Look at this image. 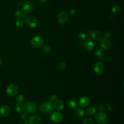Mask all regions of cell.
Here are the masks:
<instances>
[{"mask_svg": "<svg viewBox=\"0 0 124 124\" xmlns=\"http://www.w3.org/2000/svg\"><path fill=\"white\" fill-rule=\"evenodd\" d=\"M1 64H2V59L0 57V65H1Z\"/></svg>", "mask_w": 124, "mask_h": 124, "instance_id": "74e56055", "label": "cell"}, {"mask_svg": "<svg viewBox=\"0 0 124 124\" xmlns=\"http://www.w3.org/2000/svg\"><path fill=\"white\" fill-rule=\"evenodd\" d=\"M19 124H29V121L26 119H21L19 122Z\"/></svg>", "mask_w": 124, "mask_h": 124, "instance_id": "1f68e13d", "label": "cell"}, {"mask_svg": "<svg viewBox=\"0 0 124 124\" xmlns=\"http://www.w3.org/2000/svg\"><path fill=\"white\" fill-rule=\"evenodd\" d=\"M42 51H43L44 53L46 54H48L51 52V49L50 46H49L48 45H45L43 46Z\"/></svg>", "mask_w": 124, "mask_h": 124, "instance_id": "484cf974", "label": "cell"}, {"mask_svg": "<svg viewBox=\"0 0 124 124\" xmlns=\"http://www.w3.org/2000/svg\"><path fill=\"white\" fill-rule=\"evenodd\" d=\"M0 1H1V0H0Z\"/></svg>", "mask_w": 124, "mask_h": 124, "instance_id": "60d3db41", "label": "cell"}, {"mask_svg": "<svg viewBox=\"0 0 124 124\" xmlns=\"http://www.w3.org/2000/svg\"><path fill=\"white\" fill-rule=\"evenodd\" d=\"M67 106L69 108L73 109L77 108L78 102L76 100L74 99H71L67 102Z\"/></svg>", "mask_w": 124, "mask_h": 124, "instance_id": "d6986e66", "label": "cell"}, {"mask_svg": "<svg viewBox=\"0 0 124 124\" xmlns=\"http://www.w3.org/2000/svg\"><path fill=\"white\" fill-rule=\"evenodd\" d=\"M25 110L27 113H33L37 110L36 105L32 102H27L25 105Z\"/></svg>", "mask_w": 124, "mask_h": 124, "instance_id": "8992f818", "label": "cell"}, {"mask_svg": "<svg viewBox=\"0 0 124 124\" xmlns=\"http://www.w3.org/2000/svg\"><path fill=\"white\" fill-rule=\"evenodd\" d=\"M15 109L17 112L19 113L23 112V111L25 110L24 105L23 104V103L17 102L15 106Z\"/></svg>", "mask_w": 124, "mask_h": 124, "instance_id": "44dd1931", "label": "cell"}, {"mask_svg": "<svg viewBox=\"0 0 124 124\" xmlns=\"http://www.w3.org/2000/svg\"><path fill=\"white\" fill-rule=\"evenodd\" d=\"M84 113L85 112L84 110L81 108H77L75 111V114L78 118H82L84 116Z\"/></svg>", "mask_w": 124, "mask_h": 124, "instance_id": "7402d4cb", "label": "cell"}, {"mask_svg": "<svg viewBox=\"0 0 124 124\" xmlns=\"http://www.w3.org/2000/svg\"><path fill=\"white\" fill-rule=\"evenodd\" d=\"M53 108H54L57 111H61L62 110L64 107V103L63 101L61 100H55L53 104Z\"/></svg>", "mask_w": 124, "mask_h": 124, "instance_id": "5bb4252c", "label": "cell"}, {"mask_svg": "<svg viewBox=\"0 0 124 124\" xmlns=\"http://www.w3.org/2000/svg\"><path fill=\"white\" fill-rule=\"evenodd\" d=\"M76 14V11L74 9H72L69 11V15L71 16H74Z\"/></svg>", "mask_w": 124, "mask_h": 124, "instance_id": "e575fe53", "label": "cell"}, {"mask_svg": "<svg viewBox=\"0 0 124 124\" xmlns=\"http://www.w3.org/2000/svg\"><path fill=\"white\" fill-rule=\"evenodd\" d=\"M10 114V109L8 106L3 105L0 108V114L3 117L8 116Z\"/></svg>", "mask_w": 124, "mask_h": 124, "instance_id": "9a60e30c", "label": "cell"}, {"mask_svg": "<svg viewBox=\"0 0 124 124\" xmlns=\"http://www.w3.org/2000/svg\"><path fill=\"white\" fill-rule=\"evenodd\" d=\"M6 91L8 95L11 97L16 96L18 93V88L17 86L14 84L8 85L6 88Z\"/></svg>", "mask_w": 124, "mask_h": 124, "instance_id": "277c9868", "label": "cell"}, {"mask_svg": "<svg viewBox=\"0 0 124 124\" xmlns=\"http://www.w3.org/2000/svg\"><path fill=\"white\" fill-rule=\"evenodd\" d=\"M50 98L54 101L56 100V99H57V96H56V95H52L50 97Z\"/></svg>", "mask_w": 124, "mask_h": 124, "instance_id": "d590c367", "label": "cell"}, {"mask_svg": "<svg viewBox=\"0 0 124 124\" xmlns=\"http://www.w3.org/2000/svg\"><path fill=\"white\" fill-rule=\"evenodd\" d=\"M28 117V114L26 112H23L21 115H20V118L21 119H26Z\"/></svg>", "mask_w": 124, "mask_h": 124, "instance_id": "4dcf8cb0", "label": "cell"}, {"mask_svg": "<svg viewBox=\"0 0 124 124\" xmlns=\"http://www.w3.org/2000/svg\"><path fill=\"white\" fill-rule=\"evenodd\" d=\"M53 101L49 98L47 101L42 103L40 105L39 108L40 111L45 114H48L51 113L53 110Z\"/></svg>", "mask_w": 124, "mask_h": 124, "instance_id": "6da1fadb", "label": "cell"}, {"mask_svg": "<svg viewBox=\"0 0 124 124\" xmlns=\"http://www.w3.org/2000/svg\"><path fill=\"white\" fill-rule=\"evenodd\" d=\"M93 69L95 73L98 75H100L104 72L105 66L103 62H97L94 64Z\"/></svg>", "mask_w": 124, "mask_h": 124, "instance_id": "9c48e42d", "label": "cell"}, {"mask_svg": "<svg viewBox=\"0 0 124 124\" xmlns=\"http://www.w3.org/2000/svg\"><path fill=\"white\" fill-rule=\"evenodd\" d=\"M83 47L85 50L88 51H92L94 47L93 42L90 39H87L83 42Z\"/></svg>", "mask_w": 124, "mask_h": 124, "instance_id": "30bf717a", "label": "cell"}, {"mask_svg": "<svg viewBox=\"0 0 124 124\" xmlns=\"http://www.w3.org/2000/svg\"><path fill=\"white\" fill-rule=\"evenodd\" d=\"M23 25L24 21L20 19H18L16 22V25L18 28H21L23 26Z\"/></svg>", "mask_w": 124, "mask_h": 124, "instance_id": "83f0119b", "label": "cell"}, {"mask_svg": "<svg viewBox=\"0 0 124 124\" xmlns=\"http://www.w3.org/2000/svg\"><path fill=\"white\" fill-rule=\"evenodd\" d=\"M105 54V50L104 49H103L102 47L98 48L95 52V55L96 57L98 58H102Z\"/></svg>", "mask_w": 124, "mask_h": 124, "instance_id": "603a6c76", "label": "cell"}, {"mask_svg": "<svg viewBox=\"0 0 124 124\" xmlns=\"http://www.w3.org/2000/svg\"><path fill=\"white\" fill-rule=\"evenodd\" d=\"M22 9L24 12L30 13L31 12L33 9V4L31 1H26L23 4Z\"/></svg>", "mask_w": 124, "mask_h": 124, "instance_id": "4fadbf2b", "label": "cell"}, {"mask_svg": "<svg viewBox=\"0 0 124 124\" xmlns=\"http://www.w3.org/2000/svg\"><path fill=\"white\" fill-rule=\"evenodd\" d=\"M50 119L54 123H59L63 119V115L59 111H53L50 114Z\"/></svg>", "mask_w": 124, "mask_h": 124, "instance_id": "5b68a950", "label": "cell"}, {"mask_svg": "<svg viewBox=\"0 0 124 124\" xmlns=\"http://www.w3.org/2000/svg\"><path fill=\"white\" fill-rule=\"evenodd\" d=\"M68 19V15L65 12H61L58 15V22L61 25L65 24Z\"/></svg>", "mask_w": 124, "mask_h": 124, "instance_id": "ba28073f", "label": "cell"}, {"mask_svg": "<svg viewBox=\"0 0 124 124\" xmlns=\"http://www.w3.org/2000/svg\"><path fill=\"white\" fill-rule=\"evenodd\" d=\"M100 46L105 49H108L111 47L112 44L111 42L107 38H102L99 43Z\"/></svg>", "mask_w": 124, "mask_h": 124, "instance_id": "8fae6325", "label": "cell"}, {"mask_svg": "<svg viewBox=\"0 0 124 124\" xmlns=\"http://www.w3.org/2000/svg\"><path fill=\"white\" fill-rule=\"evenodd\" d=\"M39 0L41 3H44L47 1V0Z\"/></svg>", "mask_w": 124, "mask_h": 124, "instance_id": "8d00e7d4", "label": "cell"}, {"mask_svg": "<svg viewBox=\"0 0 124 124\" xmlns=\"http://www.w3.org/2000/svg\"><path fill=\"white\" fill-rule=\"evenodd\" d=\"M29 122L30 124H40L41 122V119L38 115H32L30 117Z\"/></svg>", "mask_w": 124, "mask_h": 124, "instance_id": "2e32d148", "label": "cell"}, {"mask_svg": "<svg viewBox=\"0 0 124 124\" xmlns=\"http://www.w3.org/2000/svg\"><path fill=\"white\" fill-rule=\"evenodd\" d=\"M16 16L18 19H20L23 21H26V20L27 18L26 14L23 11L21 10H18L16 11Z\"/></svg>", "mask_w": 124, "mask_h": 124, "instance_id": "e0dca14e", "label": "cell"}, {"mask_svg": "<svg viewBox=\"0 0 124 124\" xmlns=\"http://www.w3.org/2000/svg\"></svg>", "mask_w": 124, "mask_h": 124, "instance_id": "f35d334b", "label": "cell"}, {"mask_svg": "<svg viewBox=\"0 0 124 124\" xmlns=\"http://www.w3.org/2000/svg\"><path fill=\"white\" fill-rule=\"evenodd\" d=\"M82 124H94V122L92 118H87L83 120Z\"/></svg>", "mask_w": 124, "mask_h": 124, "instance_id": "4316f807", "label": "cell"}, {"mask_svg": "<svg viewBox=\"0 0 124 124\" xmlns=\"http://www.w3.org/2000/svg\"><path fill=\"white\" fill-rule=\"evenodd\" d=\"M91 37L96 41L100 40L102 38V34L99 31H94L91 33Z\"/></svg>", "mask_w": 124, "mask_h": 124, "instance_id": "ac0fdd59", "label": "cell"}, {"mask_svg": "<svg viewBox=\"0 0 124 124\" xmlns=\"http://www.w3.org/2000/svg\"><path fill=\"white\" fill-rule=\"evenodd\" d=\"M26 22L30 27L32 28L36 27L39 24V21L37 17L33 16H28L26 20Z\"/></svg>", "mask_w": 124, "mask_h": 124, "instance_id": "52a82bcc", "label": "cell"}, {"mask_svg": "<svg viewBox=\"0 0 124 124\" xmlns=\"http://www.w3.org/2000/svg\"><path fill=\"white\" fill-rule=\"evenodd\" d=\"M105 109V107L104 106V105L103 104H100L98 106V110L100 111H104Z\"/></svg>", "mask_w": 124, "mask_h": 124, "instance_id": "d6a6232c", "label": "cell"}, {"mask_svg": "<svg viewBox=\"0 0 124 124\" xmlns=\"http://www.w3.org/2000/svg\"><path fill=\"white\" fill-rule=\"evenodd\" d=\"M78 38L79 39V40H83L85 38L86 35H85V34L84 32H80L78 34Z\"/></svg>", "mask_w": 124, "mask_h": 124, "instance_id": "f1b7e54d", "label": "cell"}, {"mask_svg": "<svg viewBox=\"0 0 124 124\" xmlns=\"http://www.w3.org/2000/svg\"><path fill=\"white\" fill-rule=\"evenodd\" d=\"M57 69L59 71H63L66 68L65 63L63 62H60L57 64Z\"/></svg>", "mask_w": 124, "mask_h": 124, "instance_id": "d4e9b609", "label": "cell"}, {"mask_svg": "<svg viewBox=\"0 0 124 124\" xmlns=\"http://www.w3.org/2000/svg\"><path fill=\"white\" fill-rule=\"evenodd\" d=\"M90 104V99L87 96L81 97L78 101V105L81 108H87Z\"/></svg>", "mask_w": 124, "mask_h": 124, "instance_id": "7c38bea8", "label": "cell"}, {"mask_svg": "<svg viewBox=\"0 0 124 124\" xmlns=\"http://www.w3.org/2000/svg\"><path fill=\"white\" fill-rule=\"evenodd\" d=\"M110 36V33L108 31H106L104 33V37H105V38L108 39Z\"/></svg>", "mask_w": 124, "mask_h": 124, "instance_id": "836d02e7", "label": "cell"}, {"mask_svg": "<svg viewBox=\"0 0 124 124\" xmlns=\"http://www.w3.org/2000/svg\"><path fill=\"white\" fill-rule=\"evenodd\" d=\"M24 101V97L23 95L20 94L17 97V102L23 103Z\"/></svg>", "mask_w": 124, "mask_h": 124, "instance_id": "f546056e", "label": "cell"}, {"mask_svg": "<svg viewBox=\"0 0 124 124\" xmlns=\"http://www.w3.org/2000/svg\"><path fill=\"white\" fill-rule=\"evenodd\" d=\"M44 43L43 37L39 35L34 36L31 40V44L32 47L37 48L41 47Z\"/></svg>", "mask_w": 124, "mask_h": 124, "instance_id": "7a4b0ae2", "label": "cell"}, {"mask_svg": "<svg viewBox=\"0 0 124 124\" xmlns=\"http://www.w3.org/2000/svg\"><path fill=\"white\" fill-rule=\"evenodd\" d=\"M96 112V110L95 107L93 106L89 107L86 110V114L89 116H94Z\"/></svg>", "mask_w": 124, "mask_h": 124, "instance_id": "ffe728a7", "label": "cell"}, {"mask_svg": "<svg viewBox=\"0 0 124 124\" xmlns=\"http://www.w3.org/2000/svg\"><path fill=\"white\" fill-rule=\"evenodd\" d=\"M121 7L117 5H116L113 6L111 8V12L114 15H117L119 14L121 12Z\"/></svg>", "mask_w": 124, "mask_h": 124, "instance_id": "cb8c5ba5", "label": "cell"}, {"mask_svg": "<svg viewBox=\"0 0 124 124\" xmlns=\"http://www.w3.org/2000/svg\"><path fill=\"white\" fill-rule=\"evenodd\" d=\"M94 120L97 124H106L108 118L106 114L103 111H99L95 114Z\"/></svg>", "mask_w": 124, "mask_h": 124, "instance_id": "3957f363", "label": "cell"}, {"mask_svg": "<svg viewBox=\"0 0 124 124\" xmlns=\"http://www.w3.org/2000/svg\"></svg>", "mask_w": 124, "mask_h": 124, "instance_id": "ab89813d", "label": "cell"}]
</instances>
